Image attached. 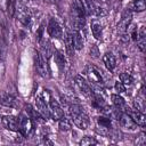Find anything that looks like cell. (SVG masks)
<instances>
[{
    "label": "cell",
    "mask_w": 146,
    "mask_h": 146,
    "mask_svg": "<svg viewBox=\"0 0 146 146\" xmlns=\"http://www.w3.org/2000/svg\"><path fill=\"white\" fill-rule=\"evenodd\" d=\"M86 10L82 0H74L71 7V18L74 30H81L86 24Z\"/></svg>",
    "instance_id": "1"
},
{
    "label": "cell",
    "mask_w": 146,
    "mask_h": 146,
    "mask_svg": "<svg viewBox=\"0 0 146 146\" xmlns=\"http://www.w3.org/2000/svg\"><path fill=\"white\" fill-rule=\"evenodd\" d=\"M68 111H70V114H71V117L74 122V124L84 130L87 128H89L90 125V120H89V116L84 113L83 108L80 106V105H76V104H71L68 106Z\"/></svg>",
    "instance_id": "2"
},
{
    "label": "cell",
    "mask_w": 146,
    "mask_h": 146,
    "mask_svg": "<svg viewBox=\"0 0 146 146\" xmlns=\"http://www.w3.org/2000/svg\"><path fill=\"white\" fill-rule=\"evenodd\" d=\"M16 15H17L18 21H19L23 25H25V26L31 25V22H32V15H31L29 8L26 7V5H22V3L17 2Z\"/></svg>",
    "instance_id": "3"
},
{
    "label": "cell",
    "mask_w": 146,
    "mask_h": 146,
    "mask_svg": "<svg viewBox=\"0 0 146 146\" xmlns=\"http://www.w3.org/2000/svg\"><path fill=\"white\" fill-rule=\"evenodd\" d=\"M86 74H87V76L89 78V80L92 83H95V84H103V82H104L103 72L99 68H97L96 66H92V65L88 66L87 70H86Z\"/></svg>",
    "instance_id": "4"
},
{
    "label": "cell",
    "mask_w": 146,
    "mask_h": 146,
    "mask_svg": "<svg viewBox=\"0 0 146 146\" xmlns=\"http://www.w3.org/2000/svg\"><path fill=\"white\" fill-rule=\"evenodd\" d=\"M131 18H132V11H131L130 9L125 8V9L122 11L121 21L119 22V25H117L119 32H120L121 34H123V33H127V32H128V29H129V25H130Z\"/></svg>",
    "instance_id": "5"
},
{
    "label": "cell",
    "mask_w": 146,
    "mask_h": 146,
    "mask_svg": "<svg viewBox=\"0 0 146 146\" xmlns=\"http://www.w3.org/2000/svg\"><path fill=\"white\" fill-rule=\"evenodd\" d=\"M48 107H49V114H50V116H51L55 121H58L60 117L64 116L63 108L60 107V105H59V103H58L57 100L50 99Z\"/></svg>",
    "instance_id": "6"
},
{
    "label": "cell",
    "mask_w": 146,
    "mask_h": 146,
    "mask_svg": "<svg viewBox=\"0 0 146 146\" xmlns=\"http://www.w3.org/2000/svg\"><path fill=\"white\" fill-rule=\"evenodd\" d=\"M48 33L51 38H55V39H60L63 36V29L60 26V24L55 19V18H51L49 21V24H48Z\"/></svg>",
    "instance_id": "7"
},
{
    "label": "cell",
    "mask_w": 146,
    "mask_h": 146,
    "mask_svg": "<svg viewBox=\"0 0 146 146\" xmlns=\"http://www.w3.org/2000/svg\"><path fill=\"white\" fill-rule=\"evenodd\" d=\"M2 125L10 130V131H17L19 129V119H17L14 115H6L1 119Z\"/></svg>",
    "instance_id": "8"
},
{
    "label": "cell",
    "mask_w": 146,
    "mask_h": 146,
    "mask_svg": "<svg viewBox=\"0 0 146 146\" xmlns=\"http://www.w3.org/2000/svg\"><path fill=\"white\" fill-rule=\"evenodd\" d=\"M34 65H35L36 72H38L41 76H46V75H47L46 58L42 56L41 52H36V54H35V56H34Z\"/></svg>",
    "instance_id": "9"
},
{
    "label": "cell",
    "mask_w": 146,
    "mask_h": 146,
    "mask_svg": "<svg viewBox=\"0 0 146 146\" xmlns=\"http://www.w3.org/2000/svg\"><path fill=\"white\" fill-rule=\"evenodd\" d=\"M117 120L120 121L121 125L125 129H129V130H135L137 128V124L135 123V121L131 119V116L125 113V112H120L119 113V117Z\"/></svg>",
    "instance_id": "10"
},
{
    "label": "cell",
    "mask_w": 146,
    "mask_h": 146,
    "mask_svg": "<svg viewBox=\"0 0 146 146\" xmlns=\"http://www.w3.org/2000/svg\"><path fill=\"white\" fill-rule=\"evenodd\" d=\"M75 81H76V83H78V86H79L81 92H82L87 98H91V97H94V91H92L91 87L89 86V83H88L82 76L78 75V76L75 78Z\"/></svg>",
    "instance_id": "11"
},
{
    "label": "cell",
    "mask_w": 146,
    "mask_h": 146,
    "mask_svg": "<svg viewBox=\"0 0 146 146\" xmlns=\"http://www.w3.org/2000/svg\"><path fill=\"white\" fill-rule=\"evenodd\" d=\"M35 107H36V111L39 112V114L42 117L48 119L50 116V114H49V107H48L46 100L41 96H38L35 98Z\"/></svg>",
    "instance_id": "12"
},
{
    "label": "cell",
    "mask_w": 146,
    "mask_h": 146,
    "mask_svg": "<svg viewBox=\"0 0 146 146\" xmlns=\"http://www.w3.org/2000/svg\"><path fill=\"white\" fill-rule=\"evenodd\" d=\"M19 130L25 136H29L32 132L33 124H32V120L30 119V116H26V115L21 116V119H19Z\"/></svg>",
    "instance_id": "13"
},
{
    "label": "cell",
    "mask_w": 146,
    "mask_h": 146,
    "mask_svg": "<svg viewBox=\"0 0 146 146\" xmlns=\"http://www.w3.org/2000/svg\"><path fill=\"white\" fill-rule=\"evenodd\" d=\"M0 105H3L6 107H10V108H15V107H17L18 103L14 96L6 94V92H2V94H0Z\"/></svg>",
    "instance_id": "14"
},
{
    "label": "cell",
    "mask_w": 146,
    "mask_h": 146,
    "mask_svg": "<svg viewBox=\"0 0 146 146\" xmlns=\"http://www.w3.org/2000/svg\"><path fill=\"white\" fill-rule=\"evenodd\" d=\"M125 113H128V114L131 116V119L135 121V123H136L137 125L145 127V124H146V117H145L144 113L138 112V111H131L130 108H128V111H127Z\"/></svg>",
    "instance_id": "15"
},
{
    "label": "cell",
    "mask_w": 146,
    "mask_h": 146,
    "mask_svg": "<svg viewBox=\"0 0 146 146\" xmlns=\"http://www.w3.org/2000/svg\"><path fill=\"white\" fill-rule=\"evenodd\" d=\"M103 63L105 64L106 68L110 71V72H113L116 67V60H115V57L112 52H106L104 54L103 56Z\"/></svg>",
    "instance_id": "16"
},
{
    "label": "cell",
    "mask_w": 146,
    "mask_h": 146,
    "mask_svg": "<svg viewBox=\"0 0 146 146\" xmlns=\"http://www.w3.org/2000/svg\"><path fill=\"white\" fill-rule=\"evenodd\" d=\"M111 98H112V102H113L114 106H115L117 110H120V111H122V112H127V111H128L129 106L127 105L125 100H124L120 95L113 94V95L111 96Z\"/></svg>",
    "instance_id": "17"
},
{
    "label": "cell",
    "mask_w": 146,
    "mask_h": 146,
    "mask_svg": "<svg viewBox=\"0 0 146 146\" xmlns=\"http://www.w3.org/2000/svg\"><path fill=\"white\" fill-rule=\"evenodd\" d=\"M73 46L75 50H81L83 48V36L80 32V30H74L73 33Z\"/></svg>",
    "instance_id": "18"
},
{
    "label": "cell",
    "mask_w": 146,
    "mask_h": 146,
    "mask_svg": "<svg viewBox=\"0 0 146 146\" xmlns=\"http://www.w3.org/2000/svg\"><path fill=\"white\" fill-rule=\"evenodd\" d=\"M127 8L130 9L131 11L140 13V11H144L146 9V2H145V0H132Z\"/></svg>",
    "instance_id": "19"
},
{
    "label": "cell",
    "mask_w": 146,
    "mask_h": 146,
    "mask_svg": "<svg viewBox=\"0 0 146 146\" xmlns=\"http://www.w3.org/2000/svg\"><path fill=\"white\" fill-rule=\"evenodd\" d=\"M90 27H91V32H92L94 36H95L96 39H100V38H102V33H103L102 23H100L99 21H97V19H94V21L91 22Z\"/></svg>",
    "instance_id": "20"
},
{
    "label": "cell",
    "mask_w": 146,
    "mask_h": 146,
    "mask_svg": "<svg viewBox=\"0 0 146 146\" xmlns=\"http://www.w3.org/2000/svg\"><path fill=\"white\" fill-rule=\"evenodd\" d=\"M136 41L138 42V47L141 51L145 50V46H146V32H145V27L144 26H140L139 31H138V35H137V39Z\"/></svg>",
    "instance_id": "21"
},
{
    "label": "cell",
    "mask_w": 146,
    "mask_h": 146,
    "mask_svg": "<svg viewBox=\"0 0 146 146\" xmlns=\"http://www.w3.org/2000/svg\"><path fill=\"white\" fill-rule=\"evenodd\" d=\"M64 41H65V46H66L67 54H68L70 56H72V55H73V51H74V46H73V35H72L71 32H66V33H65Z\"/></svg>",
    "instance_id": "22"
},
{
    "label": "cell",
    "mask_w": 146,
    "mask_h": 146,
    "mask_svg": "<svg viewBox=\"0 0 146 146\" xmlns=\"http://www.w3.org/2000/svg\"><path fill=\"white\" fill-rule=\"evenodd\" d=\"M58 127H59L60 131H68V130H71L72 124H71V121L67 117L63 116V117H60L58 120Z\"/></svg>",
    "instance_id": "23"
},
{
    "label": "cell",
    "mask_w": 146,
    "mask_h": 146,
    "mask_svg": "<svg viewBox=\"0 0 146 146\" xmlns=\"http://www.w3.org/2000/svg\"><path fill=\"white\" fill-rule=\"evenodd\" d=\"M55 62H56V64H57V66H58V68L62 71V70H64V66H65V57H64V55L59 51V50H57V51H55Z\"/></svg>",
    "instance_id": "24"
},
{
    "label": "cell",
    "mask_w": 146,
    "mask_h": 146,
    "mask_svg": "<svg viewBox=\"0 0 146 146\" xmlns=\"http://www.w3.org/2000/svg\"><path fill=\"white\" fill-rule=\"evenodd\" d=\"M120 81H121L124 86H130V84H132L133 79H132V76H131L129 73H121V74H120Z\"/></svg>",
    "instance_id": "25"
},
{
    "label": "cell",
    "mask_w": 146,
    "mask_h": 146,
    "mask_svg": "<svg viewBox=\"0 0 146 146\" xmlns=\"http://www.w3.org/2000/svg\"><path fill=\"white\" fill-rule=\"evenodd\" d=\"M79 144H80L81 146H87V145H96V144H98V141H97L95 138H92V137L84 136V137L80 140Z\"/></svg>",
    "instance_id": "26"
},
{
    "label": "cell",
    "mask_w": 146,
    "mask_h": 146,
    "mask_svg": "<svg viewBox=\"0 0 146 146\" xmlns=\"http://www.w3.org/2000/svg\"><path fill=\"white\" fill-rule=\"evenodd\" d=\"M98 124L102 129H111V120L108 117L100 116L98 119Z\"/></svg>",
    "instance_id": "27"
},
{
    "label": "cell",
    "mask_w": 146,
    "mask_h": 146,
    "mask_svg": "<svg viewBox=\"0 0 146 146\" xmlns=\"http://www.w3.org/2000/svg\"><path fill=\"white\" fill-rule=\"evenodd\" d=\"M133 106H135V110H136V111L144 113V111H145V104H144V100H141V99H139V98H136L135 102H133Z\"/></svg>",
    "instance_id": "28"
},
{
    "label": "cell",
    "mask_w": 146,
    "mask_h": 146,
    "mask_svg": "<svg viewBox=\"0 0 146 146\" xmlns=\"http://www.w3.org/2000/svg\"><path fill=\"white\" fill-rule=\"evenodd\" d=\"M42 56L47 59L50 55H51V47H50V43L48 42V41H46V43L42 46Z\"/></svg>",
    "instance_id": "29"
},
{
    "label": "cell",
    "mask_w": 146,
    "mask_h": 146,
    "mask_svg": "<svg viewBox=\"0 0 146 146\" xmlns=\"http://www.w3.org/2000/svg\"><path fill=\"white\" fill-rule=\"evenodd\" d=\"M114 88H115V90L119 92V94H122V92H124L125 91V86L120 81H116L115 82V84H114Z\"/></svg>",
    "instance_id": "30"
},
{
    "label": "cell",
    "mask_w": 146,
    "mask_h": 146,
    "mask_svg": "<svg viewBox=\"0 0 146 146\" xmlns=\"http://www.w3.org/2000/svg\"><path fill=\"white\" fill-rule=\"evenodd\" d=\"M17 2H19V3H22V5H26V3L29 2V0H17Z\"/></svg>",
    "instance_id": "31"
},
{
    "label": "cell",
    "mask_w": 146,
    "mask_h": 146,
    "mask_svg": "<svg viewBox=\"0 0 146 146\" xmlns=\"http://www.w3.org/2000/svg\"><path fill=\"white\" fill-rule=\"evenodd\" d=\"M44 1H47V2H50V3H55V2H57L58 0H44Z\"/></svg>",
    "instance_id": "32"
},
{
    "label": "cell",
    "mask_w": 146,
    "mask_h": 146,
    "mask_svg": "<svg viewBox=\"0 0 146 146\" xmlns=\"http://www.w3.org/2000/svg\"><path fill=\"white\" fill-rule=\"evenodd\" d=\"M98 1H100V2H108L110 0H98Z\"/></svg>",
    "instance_id": "33"
},
{
    "label": "cell",
    "mask_w": 146,
    "mask_h": 146,
    "mask_svg": "<svg viewBox=\"0 0 146 146\" xmlns=\"http://www.w3.org/2000/svg\"><path fill=\"white\" fill-rule=\"evenodd\" d=\"M1 57H2V51H1V48H0V60H1Z\"/></svg>",
    "instance_id": "34"
}]
</instances>
